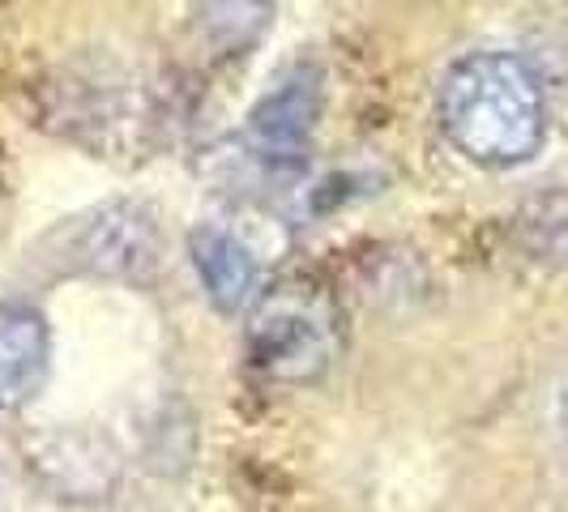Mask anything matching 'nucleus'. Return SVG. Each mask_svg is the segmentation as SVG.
I'll use <instances>...</instances> for the list:
<instances>
[{"label": "nucleus", "instance_id": "f257e3e1", "mask_svg": "<svg viewBox=\"0 0 568 512\" xmlns=\"http://www.w3.org/2000/svg\"><path fill=\"white\" fill-rule=\"evenodd\" d=\"M440 129L479 167L530 163L547 137L539 73L513 52H470L440 82Z\"/></svg>", "mask_w": 568, "mask_h": 512}, {"label": "nucleus", "instance_id": "f03ea898", "mask_svg": "<svg viewBox=\"0 0 568 512\" xmlns=\"http://www.w3.org/2000/svg\"><path fill=\"white\" fill-rule=\"evenodd\" d=\"M244 350L256 376L274 385H316L342 355L338 299L313 278L265 286L248 308Z\"/></svg>", "mask_w": 568, "mask_h": 512}, {"label": "nucleus", "instance_id": "7ed1b4c3", "mask_svg": "<svg viewBox=\"0 0 568 512\" xmlns=\"http://www.w3.org/2000/svg\"><path fill=\"white\" fill-rule=\"evenodd\" d=\"M48 248L64 274L142 283L159 265V227L145 205L112 201V205H99V209L69 218L60 231H52Z\"/></svg>", "mask_w": 568, "mask_h": 512}, {"label": "nucleus", "instance_id": "20e7f679", "mask_svg": "<svg viewBox=\"0 0 568 512\" xmlns=\"http://www.w3.org/2000/svg\"><path fill=\"white\" fill-rule=\"evenodd\" d=\"M325 103V78L316 64L291 69L274 90L256 99L244 124V150L265 171H300L308 163Z\"/></svg>", "mask_w": 568, "mask_h": 512}, {"label": "nucleus", "instance_id": "39448f33", "mask_svg": "<svg viewBox=\"0 0 568 512\" xmlns=\"http://www.w3.org/2000/svg\"><path fill=\"white\" fill-rule=\"evenodd\" d=\"M27 465H34L39 483L57 500H108L115 487L120 461L103 436L90 431H52L27 453Z\"/></svg>", "mask_w": 568, "mask_h": 512}, {"label": "nucleus", "instance_id": "423d86ee", "mask_svg": "<svg viewBox=\"0 0 568 512\" xmlns=\"http://www.w3.org/2000/svg\"><path fill=\"white\" fill-rule=\"evenodd\" d=\"M189 253H193V269H197L201 286H205V295L219 313H248L253 299L265 290L261 286V260H256V253L240 231L201 223L189 235Z\"/></svg>", "mask_w": 568, "mask_h": 512}, {"label": "nucleus", "instance_id": "0eeeda50", "mask_svg": "<svg viewBox=\"0 0 568 512\" xmlns=\"http://www.w3.org/2000/svg\"><path fill=\"white\" fill-rule=\"evenodd\" d=\"M52 334L39 308L0 304V414L22 410L48 380Z\"/></svg>", "mask_w": 568, "mask_h": 512}, {"label": "nucleus", "instance_id": "6e6552de", "mask_svg": "<svg viewBox=\"0 0 568 512\" xmlns=\"http://www.w3.org/2000/svg\"><path fill=\"white\" fill-rule=\"evenodd\" d=\"M274 0H201V30L219 52L248 48L270 22Z\"/></svg>", "mask_w": 568, "mask_h": 512}, {"label": "nucleus", "instance_id": "1a4fd4ad", "mask_svg": "<svg viewBox=\"0 0 568 512\" xmlns=\"http://www.w3.org/2000/svg\"><path fill=\"white\" fill-rule=\"evenodd\" d=\"M560 423H565V436H568V385L565 393H560Z\"/></svg>", "mask_w": 568, "mask_h": 512}]
</instances>
